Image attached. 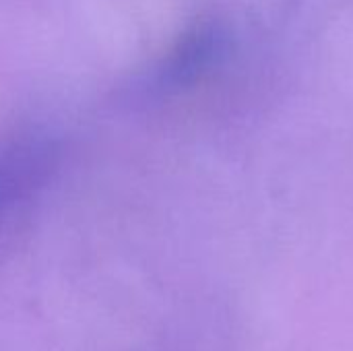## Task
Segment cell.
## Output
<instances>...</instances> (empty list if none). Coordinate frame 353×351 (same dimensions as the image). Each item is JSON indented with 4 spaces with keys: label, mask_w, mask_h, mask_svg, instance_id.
<instances>
[{
    "label": "cell",
    "mask_w": 353,
    "mask_h": 351,
    "mask_svg": "<svg viewBox=\"0 0 353 351\" xmlns=\"http://www.w3.org/2000/svg\"><path fill=\"white\" fill-rule=\"evenodd\" d=\"M56 166L54 143L37 132H23L0 143V234L46 184Z\"/></svg>",
    "instance_id": "1"
}]
</instances>
